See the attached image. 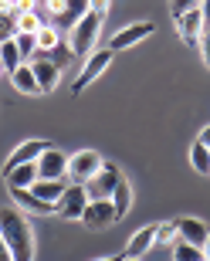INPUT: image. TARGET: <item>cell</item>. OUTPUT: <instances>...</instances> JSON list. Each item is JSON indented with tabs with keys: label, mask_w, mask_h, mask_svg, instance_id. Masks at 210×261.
<instances>
[{
	"label": "cell",
	"mask_w": 210,
	"mask_h": 261,
	"mask_svg": "<svg viewBox=\"0 0 210 261\" xmlns=\"http://www.w3.org/2000/svg\"><path fill=\"white\" fill-rule=\"evenodd\" d=\"M0 234H4V241H7L14 261H34V231H31L24 211L4 207V211H0Z\"/></svg>",
	"instance_id": "1"
},
{
	"label": "cell",
	"mask_w": 210,
	"mask_h": 261,
	"mask_svg": "<svg viewBox=\"0 0 210 261\" xmlns=\"http://www.w3.org/2000/svg\"><path fill=\"white\" fill-rule=\"evenodd\" d=\"M98 31H102V14H92V10H88L71 31H68V48H71L75 58H88V55L95 51Z\"/></svg>",
	"instance_id": "2"
},
{
	"label": "cell",
	"mask_w": 210,
	"mask_h": 261,
	"mask_svg": "<svg viewBox=\"0 0 210 261\" xmlns=\"http://www.w3.org/2000/svg\"><path fill=\"white\" fill-rule=\"evenodd\" d=\"M112 58H115V51H109V48H98V51H92L85 58V68H82V75L75 78V85H71V92H85V88H92L98 82V78L109 71V65H112Z\"/></svg>",
	"instance_id": "3"
},
{
	"label": "cell",
	"mask_w": 210,
	"mask_h": 261,
	"mask_svg": "<svg viewBox=\"0 0 210 261\" xmlns=\"http://www.w3.org/2000/svg\"><path fill=\"white\" fill-rule=\"evenodd\" d=\"M102 163L105 160L95 153V149H78L75 156H68V180L85 187L88 180H95V173L102 170Z\"/></svg>",
	"instance_id": "4"
},
{
	"label": "cell",
	"mask_w": 210,
	"mask_h": 261,
	"mask_svg": "<svg viewBox=\"0 0 210 261\" xmlns=\"http://www.w3.org/2000/svg\"><path fill=\"white\" fill-rule=\"evenodd\" d=\"M88 200H92V197H88V190L82 184H68L65 194H61V200L55 203V214L61 217V221H82Z\"/></svg>",
	"instance_id": "5"
},
{
	"label": "cell",
	"mask_w": 210,
	"mask_h": 261,
	"mask_svg": "<svg viewBox=\"0 0 210 261\" xmlns=\"http://www.w3.org/2000/svg\"><path fill=\"white\" fill-rule=\"evenodd\" d=\"M156 34V24L153 20H136V24H125V28H119L109 38V51H125V48H133V44H139V41L146 38H153Z\"/></svg>",
	"instance_id": "6"
},
{
	"label": "cell",
	"mask_w": 210,
	"mask_h": 261,
	"mask_svg": "<svg viewBox=\"0 0 210 261\" xmlns=\"http://www.w3.org/2000/svg\"><path fill=\"white\" fill-rule=\"evenodd\" d=\"M119 184H122V170H119L115 163H102V170L95 173V180H88V184H85V190H88L92 200H109Z\"/></svg>",
	"instance_id": "7"
},
{
	"label": "cell",
	"mask_w": 210,
	"mask_h": 261,
	"mask_svg": "<svg viewBox=\"0 0 210 261\" xmlns=\"http://www.w3.org/2000/svg\"><path fill=\"white\" fill-rule=\"evenodd\" d=\"M173 20H176V31H180V41H183V44L200 48V38H203V31H207L200 7H197V10H187V14H180V17H173Z\"/></svg>",
	"instance_id": "8"
},
{
	"label": "cell",
	"mask_w": 210,
	"mask_h": 261,
	"mask_svg": "<svg viewBox=\"0 0 210 261\" xmlns=\"http://www.w3.org/2000/svg\"><path fill=\"white\" fill-rule=\"evenodd\" d=\"M10 200H14V207L24 214H38V217H48V214H55V207L51 203H44L31 187H10Z\"/></svg>",
	"instance_id": "9"
},
{
	"label": "cell",
	"mask_w": 210,
	"mask_h": 261,
	"mask_svg": "<svg viewBox=\"0 0 210 261\" xmlns=\"http://www.w3.org/2000/svg\"><path fill=\"white\" fill-rule=\"evenodd\" d=\"M51 143H44V139H28V143H20L14 153L7 156V163H4V173L7 170H14V166H24V163H38L41 153H48Z\"/></svg>",
	"instance_id": "10"
},
{
	"label": "cell",
	"mask_w": 210,
	"mask_h": 261,
	"mask_svg": "<svg viewBox=\"0 0 210 261\" xmlns=\"http://www.w3.org/2000/svg\"><path fill=\"white\" fill-rule=\"evenodd\" d=\"M38 180H68V156L58 153V149L41 153V160H38Z\"/></svg>",
	"instance_id": "11"
},
{
	"label": "cell",
	"mask_w": 210,
	"mask_h": 261,
	"mask_svg": "<svg viewBox=\"0 0 210 261\" xmlns=\"http://www.w3.org/2000/svg\"><path fill=\"white\" fill-rule=\"evenodd\" d=\"M119 217H115V207H112V200H88V207H85V214H82V224L85 227H109V224H115Z\"/></svg>",
	"instance_id": "12"
},
{
	"label": "cell",
	"mask_w": 210,
	"mask_h": 261,
	"mask_svg": "<svg viewBox=\"0 0 210 261\" xmlns=\"http://www.w3.org/2000/svg\"><path fill=\"white\" fill-rule=\"evenodd\" d=\"M31 68H34V78H38V85H41V95L55 92L58 82H61V68H58L48 55H44V58H34V61H31Z\"/></svg>",
	"instance_id": "13"
},
{
	"label": "cell",
	"mask_w": 210,
	"mask_h": 261,
	"mask_svg": "<svg viewBox=\"0 0 210 261\" xmlns=\"http://www.w3.org/2000/svg\"><path fill=\"white\" fill-rule=\"evenodd\" d=\"M176 224H180V241L193 244V248H203L210 238V227L200 221V217H176Z\"/></svg>",
	"instance_id": "14"
},
{
	"label": "cell",
	"mask_w": 210,
	"mask_h": 261,
	"mask_svg": "<svg viewBox=\"0 0 210 261\" xmlns=\"http://www.w3.org/2000/svg\"><path fill=\"white\" fill-rule=\"evenodd\" d=\"M153 244H156V224H146V227H139V231L129 238V244H125V258H146Z\"/></svg>",
	"instance_id": "15"
},
{
	"label": "cell",
	"mask_w": 210,
	"mask_h": 261,
	"mask_svg": "<svg viewBox=\"0 0 210 261\" xmlns=\"http://www.w3.org/2000/svg\"><path fill=\"white\" fill-rule=\"evenodd\" d=\"M10 82H14V88H17L20 95H41V85H38L31 65H20L17 71H10Z\"/></svg>",
	"instance_id": "16"
},
{
	"label": "cell",
	"mask_w": 210,
	"mask_h": 261,
	"mask_svg": "<svg viewBox=\"0 0 210 261\" xmlns=\"http://www.w3.org/2000/svg\"><path fill=\"white\" fill-rule=\"evenodd\" d=\"M4 180H7V190H10V187H34V184H38V163L14 166V170L4 173Z\"/></svg>",
	"instance_id": "17"
},
{
	"label": "cell",
	"mask_w": 210,
	"mask_h": 261,
	"mask_svg": "<svg viewBox=\"0 0 210 261\" xmlns=\"http://www.w3.org/2000/svg\"><path fill=\"white\" fill-rule=\"evenodd\" d=\"M65 187H68L65 180H38L31 190H34V194H38L44 203H51V207H55V203L61 200V194H65Z\"/></svg>",
	"instance_id": "18"
},
{
	"label": "cell",
	"mask_w": 210,
	"mask_h": 261,
	"mask_svg": "<svg viewBox=\"0 0 210 261\" xmlns=\"http://www.w3.org/2000/svg\"><path fill=\"white\" fill-rule=\"evenodd\" d=\"M109 200H112V207H115V217L122 221L125 214L133 211V187H129V180H122V184L115 187V194L109 197Z\"/></svg>",
	"instance_id": "19"
},
{
	"label": "cell",
	"mask_w": 210,
	"mask_h": 261,
	"mask_svg": "<svg viewBox=\"0 0 210 261\" xmlns=\"http://www.w3.org/2000/svg\"><path fill=\"white\" fill-rule=\"evenodd\" d=\"M0 65H4V71H17L20 65H24V58H20V51H17V44H14V38L10 41H4L0 44Z\"/></svg>",
	"instance_id": "20"
},
{
	"label": "cell",
	"mask_w": 210,
	"mask_h": 261,
	"mask_svg": "<svg viewBox=\"0 0 210 261\" xmlns=\"http://www.w3.org/2000/svg\"><path fill=\"white\" fill-rule=\"evenodd\" d=\"M190 166L200 176H210V149H207V146H200V143L190 146Z\"/></svg>",
	"instance_id": "21"
},
{
	"label": "cell",
	"mask_w": 210,
	"mask_h": 261,
	"mask_svg": "<svg viewBox=\"0 0 210 261\" xmlns=\"http://www.w3.org/2000/svg\"><path fill=\"white\" fill-rule=\"evenodd\" d=\"M14 20H17V31H20V34H38V31L48 24V20H44V14H38V10H34V14H20V17H14Z\"/></svg>",
	"instance_id": "22"
},
{
	"label": "cell",
	"mask_w": 210,
	"mask_h": 261,
	"mask_svg": "<svg viewBox=\"0 0 210 261\" xmlns=\"http://www.w3.org/2000/svg\"><path fill=\"white\" fill-rule=\"evenodd\" d=\"M14 44H17L20 51V58H24V65H28V58H34L38 55V34H14Z\"/></svg>",
	"instance_id": "23"
},
{
	"label": "cell",
	"mask_w": 210,
	"mask_h": 261,
	"mask_svg": "<svg viewBox=\"0 0 210 261\" xmlns=\"http://www.w3.org/2000/svg\"><path fill=\"white\" fill-rule=\"evenodd\" d=\"M176 241H180V224L176 221L156 224V244H176Z\"/></svg>",
	"instance_id": "24"
},
{
	"label": "cell",
	"mask_w": 210,
	"mask_h": 261,
	"mask_svg": "<svg viewBox=\"0 0 210 261\" xmlns=\"http://www.w3.org/2000/svg\"><path fill=\"white\" fill-rule=\"evenodd\" d=\"M173 261H203V248H193L187 241L173 244Z\"/></svg>",
	"instance_id": "25"
},
{
	"label": "cell",
	"mask_w": 210,
	"mask_h": 261,
	"mask_svg": "<svg viewBox=\"0 0 210 261\" xmlns=\"http://www.w3.org/2000/svg\"><path fill=\"white\" fill-rule=\"evenodd\" d=\"M61 41H58V28H51V24H44V28L38 31V51H55Z\"/></svg>",
	"instance_id": "26"
},
{
	"label": "cell",
	"mask_w": 210,
	"mask_h": 261,
	"mask_svg": "<svg viewBox=\"0 0 210 261\" xmlns=\"http://www.w3.org/2000/svg\"><path fill=\"white\" fill-rule=\"evenodd\" d=\"M14 34H17V20L10 17L7 10H0V44H4V41H10Z\"/></svg>",
	"instance_id": "27"
},
{
	"label": "cell",
	"mask_w": 210,
	"mask_h": 261,
	"mask_svg": "<svg viewBox=\"0 0 210 261\" xmlns=\"http://www.w3.org/2000/svg\"><path fill=\"white\" fill-rule=\"evenodd\" d=\"M203 0H170V10H173V17H180V14H187V10H197Z\"/></svg>",
	"instance_id": "28"
},
{
	"label": "cell",
	"mask_w": 210,
	"mask_h": 261,
	"mask_svg": "<svg viewBox=\"0 0 210 261\" xmlns=\"http://www.w3.org/2000/svg\"><path fill=\"white\" fill-rule=\"evenodd\" d=\"M34 4H38V0H14V7H10V17H20V14H34Z\"/></svg>",
	"instance_id": "29"
},
{
	"label": "cell",
	"mask_w": 210,
	"mask_h": 261,
	"mask_svg": "<svg viewBox=\"0 0 210 261\" xmlns=\"http://www.w3.org/2000/svg\"><path fill=\"white\" fill-rule=\"evenodd\" d=\"M200 55H203V65L210 68V28L203 31V38H200Z\"/></svg>",
	"instance_id": "30"
},
{
	"label": "cell",
	"mask_w": 210,
	"mask_h": 261,
	"mask_svg": "<svg viewBox=\"0 0 210 261\" xmlns=\"http://www.w3.org/2000/svg\"><path fill=\"white\" fill-rule=\"evenodd\" d=\"M88 10H92V14H102V17H105V10H109V0H88Z\"/></svg>",
	"instance_id": "31"
},
{
	"label": "cell",
	"mask_w": 210,
	"mask_h": 261,
	"mask_svg": "<svg viewBox=\"0 0 210 261\" xmlns=\"http://www.w3.org/2000/svg\"><path fill=\"white\" fill-rule=\"evenodd\" d=\"M197 143H200V146H207V149H210V126H203V129H200V136H197Z\"/></svg>",
	"instance_id": "32"
},
{
	"label": "cell",
	"mask_w": 210,
	"mask_h": 261,
	"mask_svg": "<svg viewBox=\"0 0 210 261\" xmlns=\"http://www.w3.org/2000/svg\"><path fill=\"white\" fill-rule=\"evenodd\" d=\"M0 261H14V258H10V248H7V241H4V234H0Z\"/></svg>",
	"instance_id": "33"
},
{
	"label": "cell",
	"mask_w": 210,
	"mask_h": 261,
	"mask_svg": "<svg viewBox=\"0 0 210 261\" xmlns=\"http://www.w3.org/2000/svg\"><path fill=\"white\" fill-rule=\"evenodd\" d=\"M200 14H203V24L210 28V0H203V4H200Z\"/></svg>",
	"instance_id": "34"
},
{
	"label": "cell",
	"mask_w": 210,
	"mask_h": 261,
	"mask_svg": "<svg viewBox=\"0 0 210 261\" xmlns=\"http://www.w3.org/2000/svg\"><path fill=\"white\" fill-rule=\"evenodd\" d=\"M10 7H14V0H0V10H7V14H10Z\"/></svg>",
	"instance_id": "35"
},
{
	"label": "cell",
	"mask_w": 210,
	"mask_h": 261,
	"mask_svg": "<svg viewBox=\"0 0 210 261\" xmlns=\"http://www.w3.org/2000/svg\"><path fill=\"white\" fill-rule=\"evenodd\" d=\"M203 261H210V238H207V244H203Z\"/></svg>",
	"instance_id": "36"
},
{
	"label": "cell",
	"mask_w": 210,
	"mask_h": 261,
	"mask_svg": "<svg viewBox=\"0 0 210 261\" xmlns=\"http://www.w3.org/2000/svg\"><path fill=\"white\" fill-rule=\"evenodd\" d=\"M122 258H125V251L122 254H112V258H98V261H122Z\"/></svg>",
	"instance_id": "37"
},
{
	"label": "cell",
	"mask_w": 210,
	"mask_h": 261,
	"mask_svg": "<svg viewBox=\"0 0 210 261\" xmlns=\"http://www.w3.org/2000/svg\"><path fill=\"white\" fill-rule=\"evenodd\" d=\"M122 261H143V258H122Z\"/></svg>",
	"instance_id": "38"
},
{
	"label": "cell",
	"mask_w": 210,
	"mask_h": 261,
	"mask_svg": "<svg viewBox=\"0 0 210 261\" xmlns=\"http://www.w3.org/2000/svg\"><path fill=\"white\" fill-rule=\"evenodd\" d=\"M0 75H4V65H0Z\"/></svg>",
	"instance_id": "39"
}]
</instances>
